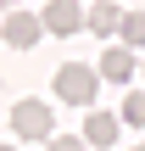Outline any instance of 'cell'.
<instances>
[{
  "instance_id": "1",
  "label": "cell",
  "mask_w": 145,
  "mask_h": 151,
  "mask_svg": "<svg viewBox=\"0 0 145 151\" xmlns=\"http://www.w3.org/2000/svg\"><path fill=\"white\" fill-rule=\"evenodd\" d=\"M56 95H61L67 106H95V95H101V73L67 62V67H56Z\"/></svg>"
},
{
  "instance_id": "2",
  "label": "cell",
  "mask_w": 145,
  "mask_h": 151,
  "mask_svg": "<svg viewBox=\"0 0 145 151\" xmlns=\"http://www.w3.org/2000/svg\"><path fill=\"white\" fill-rule=\"evenodd\" d=\"M11 129H17V140H50V134H56L45 101H17V106H11Z\"/></svg>"
},
{
  "instance_id": "3",
  "label": "cell",
  "mask_w": 145,
  "mask_h": 151,
  "mask_svg": "<svg viewBox=\"0 0 145 151\" xmlns=\"http://www.w3.org/2000/svg\"><path fill=\"white\" fill-rule=\"evenodd\" d=\"M39 34H45V22H39L34 11H11V17L0 22V39H6V45H17V50H34V45H39Z\"/></svg>"
},
{
  "instance_id": "4",
  "label": "cell",
  "mask_w": 145,
  "mask_h": 151,
  "mask_svg": "<svg viewBox=\"0 0 145 151\" xmlns=\"http://www.w3.org/2000/svg\"><path fill=\"white\" fill-rule=\"evenodd\" d=\"M39 22H45V34H61V39H73V34L84 28V11H78V0H50Z\"/></svg>"
},
{
  "instance_id": "5",
  "label": "cell",
  "mask_w": 145,
  "mask_h": 151,
  "mask_svg": "<svg viewBox=\"0 0 145 151\" xmlns=\"http://www.w3.org/2000/svg\"><path fill=\"white\" fill-rule=\"evenodd\" d=\"M95 73H101L106 84H129V78H134V50H129V45H112V50L101 56Z\"/></svg>"
},
{
  "instance_id": "6",
  "label": "cell",
  "mask_w": 145,
  "mask_h": 151,
  "mask_svg": "<svg viewBox=\"0 0 145 151\" xmlns=\"http://www.w3.org/2000/svg\"><path fill=\"white\" fill-rule=\"evenodd\" d=\"M84 22H89V34H101V39H112V34L123 28V11H117L112 0H95V11H89Z\"/></svg>"
},
{
  "instance_id": "7",
  "label": "cell",
  "mask_w": 145,
  "mask_h": 151,
  "mask_svg": "<svg viewBox=\"0 0 145 151\" xmlns=\"http://www.w3.org/2000/svg\"><path fill=\"white\" fill-rule=\"evenodd\" d=\"M84 140H89V146H112V140H117V118H112V112H95V106H89Z\"/></svg>"
},
{
  "instance_id": "8",
  "label": "cell",
  "mask_w": 145,
  "mask_h": 151,
  "mask_svg": "<svg viewBox=\"0 0 145 151\" xmlns=\"http://www.w3.org/2000/svg\"><path fill=\"white\" fill-rule=\"evenodd\" d=\"M117 39H123L129 50H145V11H123V28H117Z\"/></svg>"
},
{
  "instance_id": "9",
  "label": "cell",
  "mask_w": 145,
  "mask_h": 151,
  "mask_svg": "<svg viewBox=\"0 0 145 151\" xmlns=\"http://www.w3.org/2000/svg\"><path fill=\"white\" fill-rule=\"evenodd\" d=\"M123 123H134V129H145V90L123 101Z\"/></svg>"
},
{
  "instance_id": "10",
  "label": "cell",
  "mask_w": 145,
  "mask_h": 151,
  "mask_svg": "<svg viewBox=\"0 0 145 151\" xmlns=\"http://www.w3.org/2000/svg\"><path fill=\"white\" fill-rule=\"evenodd\" d=\"M45 146L50 151H89V140H78V134H50Z\"/></svg>"
},
{
  "instance_id": "11",
  "label": "cell",
  "mask_w": 145,
  "mask_h": 151,
  "mask_svg": "<svg viewBox=\"0 0 145 151\" xmlns=\"http://www.w3.org/2000/svg\"><path fill=\"white\" fill-rule=\"evenodd\" d=\"M0 6H17V0H0Z\"/></svg>"
},
{
  "instance_id": "12",
  "label": "cell",
  "mask_w": 145,
  "mask_h": 151,
  "mask_svg": "<svg viewBox=\"0 0 145 151\" xmlns=\"http://www.w3.org/2000/svg\"><path fill=\"white\" fill-rule=\"evenodd\" d=\"M0 151H17V146H0Z\"/></svg>"
},
{
  "instance_id": "13",
  "label": "cell",
  "mask_w": 145,
  "mask_h": 151,
  "mask_svg": "<svg viewBox=\"0 0 145 151\" xmlns=\"http://www.w3.org/2000/svg\"><path fill=\"white\" fill-rule=\"evenodd\" d=\"M134 151H145V146H134Z\"/></svg>"
}]
</instances>
